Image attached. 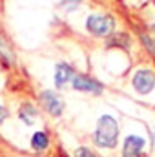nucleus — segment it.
I'll return each mask as SVG.
<instances>
[{"mask_svg": "<svg viewBox=\"0 0 155 157\" xmlns=\"http://www.w3.org/2000/svg\"><path fill=\"white\" fill-rule=\"evenodd\" d=\"M6 119H7V110H6L4 106H0V124H2Z\"/></svg>", "mask_w": 155, "mask_h": 157, "instance_id": "nucleus-13", "label": "nucleus"}, {"mask_svg": "<svg viewBox=\"0 0 155 157\" xmlns=\"http://www.w3.org/2000/svg\"><path fill=\"white\" fill-rule=\"evenodd\" d=\"M115 20L110 15H89L86 20V28L89 33L97 35V37H106L113 31Z\"/></svg>", "mask_w": 155, "mask_h": 157, "instance_id": "nucleus-2", "label": "nucleus"}, {"mask_svg": "<svg viewBox=\"0 0 155 157\" xmlns=\"http://www.w3.org/2000/svg\"><path fill=\"white\" fill-rule=\"evenodd\" d=\"M18 117L20 121H24V124H28V126H31L33 122H35V119H37V110L31 106V104H22L20 106V112H18Z\"/></svg>", "mask_w": 155, "mask_h": 157, "instance_id": "nucleus-8", "label": "nucleus"}, {"mask_svg": "<svg viewBox=\"0 0 155 157\" xmlns=\"http://www.w3.org/2000/svg\"><path fill=\"white\" fill-rule=\"evenodd\" d=\"M0 55L7 60V62H13V53H11V49H9V46H7V42L6 39L0 35Z\"/></svg>", "mask_w": 155, "mask_h": 157, "instance_id": "nucleus-10", "label": "nucleus"}, {"mask_svg": "<svg viewBox=\"0 0 155 157\" xmlns=\"http://www.w3.org/2000/svg\"><path fill=\"white\" fill-rule=\"evenodd\" d=\"M47 144H49V139H47V135H46L44 132L33 133V137H31V146H33V150L42 152V150L47 148Z\"/></svg>", "mask_w": 155, "mask_h": 157, "instance_id": "nucleus-9", "label": "nucleus"}, {"mask_svg": "<svg viewBox=\"0 0 155 157\" xmlns=\"http://www.w3.org/2000/svg\"><path fill=\"white\" fill-rule=\"evenodd\" d=\"M75 73H73V68L70 64H59L57 70H55V86L57 88H64L70 80H73Z\"/></svg>", "mask_w": 155, "mask_h": 157, "instance_id": "nucleus-7", "label": "nucleus"}, {"mask_svg": "<svg viewBox=\"0 0 155 157\" xmlns=\"http://www.w3.org/2000/svg\"><path fill=\"white\" fill-rule=\"evenodd\" d=\"M110 46H122V48H126L128 46V37L126 35H115V37L110 39Z\"/></svg>", "mask_w": 155, "mask_h": 157, "instance_id": "nucleus-11", "label": "nucleus"}, {"mask_svg": "<svg viewBox=\"0 0 155 157\" xmlns=\"http://www.w3.org/2000/svg\"><path fill=\"white\" fill-rule=\"evenodd\" d=\"M153 86H155L153 71H150V70H139V71L133 75V88H135L139 93L146 95V93H150V91L153 90Z\"/></svg>", "mask_w": 155, "mask_h": 157, "instance_id": "nucleus-4", "label": "nucleus"}, {"mask_svg": "<svg viewBox=\"0 0 155 157\" xmlns=\"http://www.w3.org/2000/svg\"><path fill=\"white\" fill-rule=\"evenodd\" d=\"M71 82H73V88L78 91H89V93H100L102 91L100 82H97L95 78L88 77V75H75Z\"/></svg>", "mask_w": 155, "mask_h": 157, "instance_id": "nucleus-6", "label": "nucleus"}, {"mask_svg": "<svg viewBox=\"0 0 155 157\" xmlns=\"http://www.w3.org/2000/svg\"><path fill=\"white\" fill-rule=\"evenodd\" d=\"M144 148V139L139 135H128L122 146V157H141Z\"/></svg>", "mask_w": 155, "mask_h": 157, "instance_id": "nucleus-5", "label": "nucleus"}, {"mask_svg": "<svg viewBox=\"0 0 155 157\" xmlns=\"http://www.w3.org/2000/svg\"><path fill=\"white\" fill-rule=\"evenodd\" d=\"M117 137H119L117 121L112 115H102L97 121V128H95V135H93L97 146H100V148H115Z\"/></svg>", "mask_w": 155, "mask_h": 157, "instance_id": "nucleus-1", "label": "nucleus"}, {"mask_svg": "<svg viewBox=\"0 0 155 157\" xmlns=\"http://www.w3.org/2000/svg\"><path fill=\"white\" fill-rule=\"evenodd\" d=\"M40 101H42V106L46 108V112L53 117H60L62 112H64V102L60 101V97L57 93H53L51 90H46L40 93Z\"/></svg>", "mask_w": 155, "mask_h": 157, "instance_id": "nucleus-3", "label": "nucleus"}, {"mask_svg": "<svg viewBox=\"0 0 155 157\" xmlns=\"http://www.w3.org/2000/svg\"><path fill=\"white\" fill-rule=\"evenodd\" d=\"M75 157H95L88 148H78L77 152H75Z\"/></svg>", "mask_w": 155, "mask_h": 157, "instance_id": "nucleus-12", "label": "nucleus"}, {"mask_svg": "<svg viewBox=\"0 0 155 157\" xmlns=\"http://www.w3.org/2000/svg\"><path fill=\"white\" fill-rule=\"evenodd\" d=\"M153 2H155V0H153Z\"/></svg>", "mask_w": 155, "mask_h": 157, "instance_id": "nucleus-14", "label": "nucleus"}]
</instances>
